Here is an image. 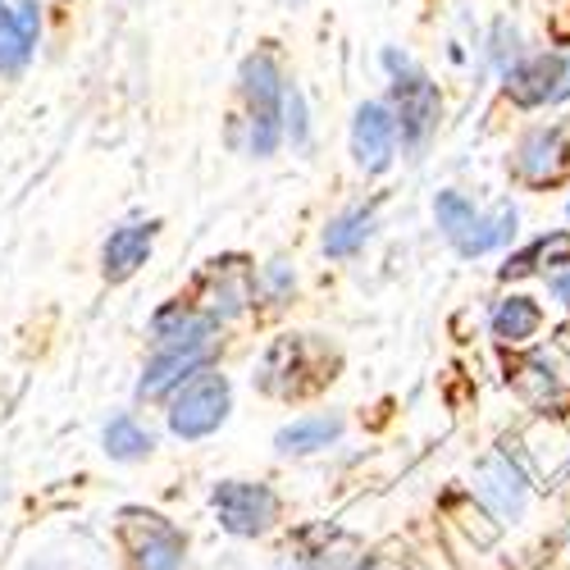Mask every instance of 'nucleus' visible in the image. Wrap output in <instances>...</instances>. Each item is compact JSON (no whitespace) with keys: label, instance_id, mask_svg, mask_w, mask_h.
Instances as JSON below:
<instances>
[{"label":"nucleus","instance_id":"obj_20","mask_svg":"<svg viewBox=\"0 0 570 570\" xmlns=\"http://www.w3.org/2000/svg\"><path fill=\"white\" fill-rule=\"evenodd\" d=\"M548 288L557 293V302H566V306H570V261H561V265H552V269H548Z\"/></svg>","mask_w":570,"mask_h":570},{"label":"nucleus","instance_id":"obj_16","mask_svg":"<svg viewBox=\"0 0 570 570\" xmlns=\"http://www.w3.org/2000/svg\"><path fill=\"white\" fill-rule=\"evenodd\" d=\"M434 215H439V228L448 233V243H452L456 252L470 243V237H474V224H480V210H474L461 193H439Z\"/></svg>","mask_w":570,"mask_h":570},{"label":"nucleus","instance_id":"obj_12","mask_svg":"<svg viewBox=\"0 0 570 570\" xmlns=\"http://www.w3.org/2000/svg\"><path fill=\"white\" fill-rule=\"evenodd\" d=\"M37 46V6L19 0V10H0V69H19Z\"/></svg>","mask_w":570,"mask_h":570},{"label":"nucleus","instance_id":"obj_10","mask_svg":"<svg viewBox=\"0 0 570 570\" xmlns=\"http://www.w3.org/2000/svg\"><path fill=\"white\" fill-rule=\"evenodd\" d=\"M566 156V147H561V132L552 128H539V132H530L525 137V147H520V156H515V174L525 178V183H534V187H543V183H557V174H561V160Z\"/></svg>","mask_w":570,"mask_h":570},{"label":"nucleus","instance_id":"obj_19","mask_svg":"<svg viewBox=\"0 0 570 570\" xmlns=\"http://www.w3.org/2000/svg\"><path fill=\"white\" fill-rule=\"evenodd\" d=\"M106 452H110L115 461H137V456L151 452V434L137 430L128 415H119V420H110V430H106Z\"/></svg>","mask_w":570,"mask_h":570},{"label":"nucleus","instance_id":"obj_15","mask_svg":"<svg viewBox=\"0 0 570 570\" xmlns=\"http://www.w3.org/2000/svg\"><path fill=\"white\" fill-rule=\"evenodd\" d=\"M343 434V420L338 415H311V420H297L288 430H278V452H315V448H328Z\"/></svg>","mask_w":570,"mask_h":570},{"label":"nucleus","instance_id":"obj_9","mask_svg":"<svg viewBox=\"0 0 570 570\" xmlns=\"http://www.w3.org/2000/svg\"><path fill=\"white\" fill-rule=\"evenodd\" d=\"M202 365H206V343H197V347H169V352H160V356L147 365L137 393H141V397H160L165 389L178 384V379L202 374Z\"/></svg>","mask_w":570,"mask_h":570},{"label":"nucleus","instance_id":"obj_1","mask_svg":"<svg viewBox=\"0 0 570 570\" xmlns=\"http://www.w3.org/2000/svg\"><path fill=\"white\" fill-rule=\"evenodd\" d=\"M384 65H389V73H393V106H397V132L411 141V147H420L424 137L434 132V124H439V91H434V82L424 78L406 56H397V51H389L384 56Z\"/></svg>","mask_w":570,"mask_h":570},{"label":"nucleus","instance_id":"obj_8","mask_svg":"<svg viewBox=\"0 0 570 570\" xmlns=\"http://www.w3.org/2000/svg\"><path fill=\"white\" fill-rule=\"evenodd\" d=\"M474 493H480V502L493 515L515 520L525 511V474H520L507 456H489L480 470H474Z\"/></svg>","mask_w":570,"mask_h":570},{"label":"nucleus","instance_id":"obj_11","mask_svg":"<svg viewBox=\"0 0 570 570\" xmlns=\"http://www.w3.org/2000/svg\"><path fill=\"white\" fill-rule=\"evenodd\" d=\"M151 237H156L151 224H124V228H115L110 243H106V278L124 283L128 274H137V265H147Z\"/></svg>","mask_w":570,"mask_h":570},{"label":"nucleus","instance_id":"obj_3","mask_svg":"<svg viewBox=\"0 0 570 570\" xmlns=\"http://www.w3.org/2000/svg\"><path fill=\"white\" fill-rule=\"evenodd\" d=\"M215 515L228 534H243V539H256L274 525L278 515V498L265 489V484H247V480H228L215 489Z\"/></svg>","mask_w":570,"mask_h":570},{"label":"nucleus","instance_id":"obj_5","mask_svg":"<svg viewBox=\"0 0 570 570\" xmlns=\"http://www.w3.org/2000/svg\"><path fill=\"white\" fill-rule=\"evenodd\" d=\"M243 91H247V110H252V151L256 156H269L274 141H278V101H283V82L274 73V65L261 56V60H247L243 69Z\"/></svg>","mask_w":570,"mask_h":570},{"label":"nucleus","instance_id":"obj_4","mask_svg":"<svg viewBox=\"0 0 570 570\" xmlns=\"http://www.w3.org/2000/svg\"><path fill=\"white\" fill-rule=\"evenodd\" d=\"M124 543L137 570H183V534L151 511H124Z\"/></svg>","mask_w":570,"mask_h":570},{"label":"nucleus","instance_id":"obj_18","mask_svg":"<svg viewBox=\"0 0 570 570\" xmlns=\"http://www.w3.org/2000/svg\"><path fill=\"white\" fill-rule=\"evenodd\" d=\"M370 228H374V215L370 210H352V215L334 219V224H328V233H324V252L328 256H352L365 243V237H370Z\"/></svg>","mask_w":570,"mask_h":570},{"label":"nucleus","instance_id":"obj_13","mask_svg":"<svg viewBox=\"0 0 570 570\" xmlns=\"http://www.w3.org/2000/svg\"><path fill=\"white\" fill-rule=\"evenodd\" d=\"M210 324H215V315H202L193 306H165L156 315V324H151V334H156V343L165 352L169 347H197V343H206Z\"/></svg>","mask_w":570,"mask_h":570},{"label":"nucleus","instance_id":"obj_2","mask_svg":"<svg viewBox=\"0 0 570 570\" xmlns=\"http://www.w3.org/2000/svg\"><path fill=\"white\" fill-rule=\"evenodd\" d=\"M228 415V379L202 370L193 384H187L169 411V430L178 439H206L210 430H219Z\"/></svg>","mask_w":570,"mask_h":570},{"label":"nucleus","instance_id":"obj_21","mask_svg":"<svg viewBox=\"0 0 570 570\" xmlns=\"http://www.w3.org/2000/svg\"><path fill=\"white\" fill-rule=\"evenodd\" d=\"M0 10H6V6H0Z\"/></svg>","mask_w":570,"mask_h":570},{"label":"nucleus","instance_id":"obj_14","mask_svg":"<svg viewBox=\"0 0 570 570\" xmlns=\"http://www.w3.org/2000/svg\"><path fill=\"white\" fill-rule=\"evenodd\" d=\"M543 324V311L534 306V297H507L493 311V338L498 343H530Z\"/></svg>","mask_w":570,"mask_h":570},{"label":"nucleus","instance_id":"obj_6","mask_svg":"<svg viewBox=\"0 0 570 570\" xmlns=\"http://www.w3.org/2000/svg\"><path fill=\"white\" fill-rule=\"evenodd\" d=\"M507 97L515 106H543V101H561L570 97V60L557 56H539L507 69Z\"/></svg>","mask_w":570,"mask_h":570},{"label":"nucleus","instance_id":"obj_17","mask_svg":"<svg viewBox=\"0 0 570 570\" xmlns=\"http://www.w3.org/2000/svg\"><path fill=\"white\" fill-rule=\"evenodd\" d=\"M515 237V206H498L493 215H480V224H474V237L461 247V256H484L502 243H511Z\"/></svg>","mask_w":570,"mask_h":570},{"label":"nucleus","instance_id":"obj_7","mask_svg":"<svg viewBox=\"0 0 570 570\" xmlns=\"http://www.w3.org/2000/svg\"><path fill=\"white\" fill-rule=\"evenodd\" d=\"M393 147H397V119L389 115V106L365 101L352 124V151L361 169H384L393 160Z\"/></svg>","mask_w":570,"mask_h":570}]
</instances>
